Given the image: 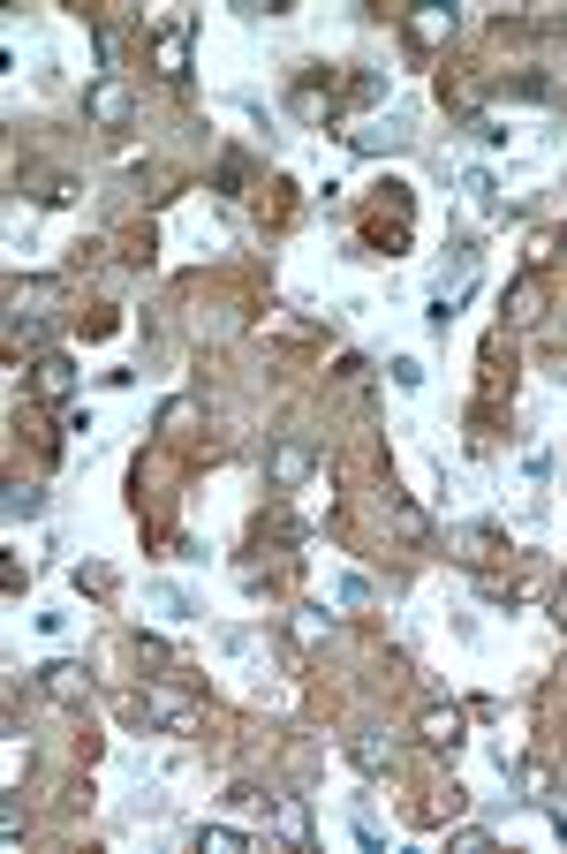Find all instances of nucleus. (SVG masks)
<instances>
[{"label":"nucleus","instance_id":"1","mask_svg":"<svg viewBox=\"0 0 567 854\" xmlns=\"http://www.w3.org/2000/svg\"><path fill=\"white\" fill-rule=\"evenodd\" d=\"M31 393H38V401H69V393H76V363L69 356H38L31 363Z\"/></svg>","mask_w":567,"mask_h":854},{"label":"nucleus","instance_id":"2","mask_svg":"<svg viewBox=\"0 0 567 854\" xmlns=\"http://www.w3.org/2000/svg\"><path fill=\"white\" fill-rule=\"evenodd\" d=\"M439 38H454V8H416L409 16V46H439Z\"/></svg>","mask_w":567,"mask_h":854},{"label":"nucleus","instance_id":"3","mask_svg":"<svg viewBox=\"0 0 567 854\" xmlns=\"http://www.w3.org/2000/svg\"><path fill=\"white\" fill-rule=\"evenodd\" d=\"M91 121L121 129V121H129V91H121V84H91Z\"/></svg>","mask_w":567,"mask_h":854},{"label":"nucleus","instance_id":"4","mask_svg":"<svg viewBox=\"0 0 567 854\" xmlns=\"http://www.w3.org/2000/svg\"><path fill=\"white\" fill-rule=\"evenodd\" d=\"M144 718H159V726H189V703L174 696V688H144Z\"/></svg>","mask_w":567,"mask_h":854},{"label":"nucleus","instance_id":"5","mask_svg":"<svg viewBox=\"0 0 567 854\" xmlns=\"http://www.w3.org/2000/svg\"><path fill=\"white\" fill-rule=\"evenodd\" d=\"M159 76H167V84H182V76H189V31L159 38Z\"/></svg>","mask_w":567,"mask_h":854},{"label":"nucleus","instance_id":"6","mask_svg":"<svg viewBox=\"0 0 567 854\" xmlns=\"http://www.w3.org/2000/svg\"><path fill=\"white\" fill-rule=\"evenodd\" d=\"M424 741H431V749H462V718L431 703V711H424Z\"/></svg>","mask_w":567,"mask_h":854},{"label":"nucleus","instance_id":"7","mask_svg":"<svg viewBox=\"0 0 567 854\" xmlns=\"http://www.w3.org/2000/svg\"><path fill=\"white\" fill-rule=\"evenodd\" d=\"M273 477L280 484H303L310 477V446H280V454H273Z\"/></svg>","mask_w":567,"mask_h":854},{"label":"nucleus","instance_id":"8","mask_svg":"<svg viewBox=\"0 0 567 854\" xmlns=\"http://www.w3.org/2000/svg\"><path fill=\"white\" fill-rule=\"evenodd\" d=\"M46 688L61 703H84V673H76V666H46Z\"/></svg>","mask_w":567,"mask_h":854},{"label":"nucleus","instance_id":"9","mask_svg":"<svg viewBox=\"0 0 567 854\" xmlns=\"http://www.w3.org/2000/svg\"><path fill=\"white\" fill-rule=\"evenodd\" d=\"M242 174H250V159H242V152H227V167H220V197H235V189H242Z\"/></svg>","mask_w":567,"mask_h":854},{"label":"nucleus","instance_id":"10","mask_svg":"<svg viewBox=\"0 0 567 854\" xmlns=\"http://www.w3.org/2000/svg\"><path fill=\"white\" fill-rule=\"evenodd\" d=\"M326 628H333V620H326V613H318V605H310V613H303V620H295V635H303V643H326Z\"/></svg>","mask_w":567,"mask_h":854},{"label":"nucleus","instance_id":"11","mask_svg":"<svg viewBox=\"0 0 567 854\" xmlns=\"http://www.w3.org/2000/svg\"><path fill=\"white\" fill-rule=\"evenodd\" d=\"M38 507H46V499H38V492H23V484L8 492V522H23V514H38Z\"/></svg>","mask_w":567,"mask_h":854},{"label":"nucleus","instance_id":"12","mask_svg":"<svg viewBox=\"0 0 567 854\" xmlns=\"http://www.w3.org/2000/svg\"><path fill=\"white\" fill-rule=\"evenodd\" d=\"M356 764H363V771H378V764H386V741L363 734V741H356Z\"/></svg>","mask_w":567,"mask_h":854},{"label":"nucleus","instance_id":"13","mask_svg":"<svg viewBox=\"0 0 567 854\" xmlns=\"http://www.w3.org/2000/svg\"><path fill=\"white\" fill-rule=\"evenodd\" d=\"M552 613H560V620H567V582H560V598H552Z\"/></svg>","mask_w":567,"mask_h":854},{"label":"nucleus","instance_id":"14","mask_svg":"<svg viewBox=\"0 0 567 854\" xmlns=\"http://www.w3.org/2000/svg\"><path fill=\"white\" fill-rule=\"evenodd\" d=\"M560 839H567V809H560Z\"/></svg>","mask_w":567,"mask_h":854}]
</instances>
